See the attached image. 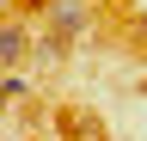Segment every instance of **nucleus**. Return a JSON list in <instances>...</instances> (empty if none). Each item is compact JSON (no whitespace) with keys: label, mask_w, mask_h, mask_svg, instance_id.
Listing matches in <instances>:
<instances>
[{"label":"nucleus","mask_w":147,"mask_h":141,"mask_svg":"<svg viewBox=\"0 0 147 141\" xmlns=\"http://www.w3.org/2000/svg\"><path fill=\"white\" fill-rule=\"evenodd\" d=\"M0 55H6V61H25L31 55V31L25 25H6V31H0Z\"/></svg>","instance_id":"nucleus-2"},{"label":"nucleus","mask_w":147,"mask_h":141,"mask_svg":"<svg viewBox=\"0 0 147 141\" xmlns=\"http://www.w3.org/2000/svg\"><path fill=\"white\" fill-rule=\"evenodd\" d=\"M92 6H110V0H92Z\"/></svg>","instance_id":"nucleus-3"},{"label":"nucleus","mask_w":147,"mask_h":141,"mask_svg":"<svg viewBox=\"0 0 147 141\" xmlns=\"http://www.w3.org/2000/svg\"><path fill=\"white\" fill-rule=\"evenodd\" d=\"M49 19H55V37H80V31H86V19H92V0H55V6H49Z\"/></svg>","instance_id":"nucleus-1"}]
</instances>
